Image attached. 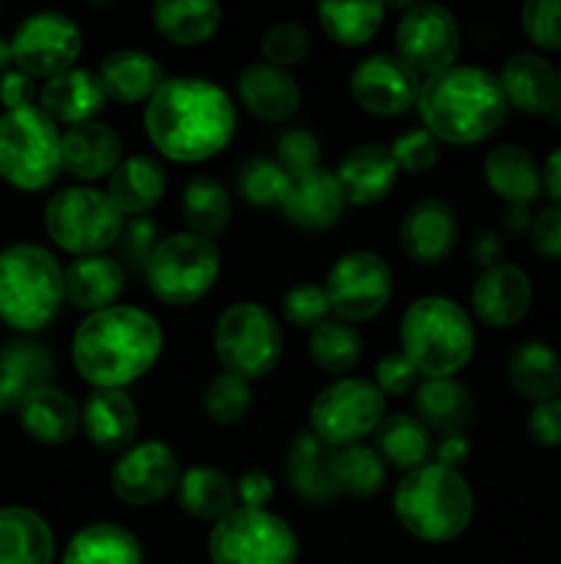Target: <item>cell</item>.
<instances>
[{"mask_svg": "<svg viewBox=\"0 0 561 564\" xmlns=\"http://www.w3.org/2000/svg\"><path fill=\"white\" fill-rule=\"evenodd\" d=\"M391 292H394L391 268L372 251L344 253L324 279L330 314H336L341 323L374 319L388 306Z\"/></svg>", "mask_w": 561, "mask_h": 564, "instance_id": "cell-13", "label": "cell"}, {"mask_svg": "<svg viewBox=\"0 0 561 564\" xmlns=\"http://www.w3.org/2000/svg\"><path fill=\"white\" fill-rule=\"evenodd\" d=\"M88 441L102 452H127L138 435V408L124 391L97 389L80 411Z\"/></svg>", "mask_w": 561, "mask_h": 564, "instance_id": "cell-27", "label": "cell"}, {"mask_svg": "<svg viewBox=\"0 0 561 564\" xmlns=\"http://www.w3.org/2000/svg\"><path fill=\"white\" fill-rule=\"evenodd\" d=\"M559 88H561V69H559Z\"/></svg>", "mask_w": 561, "mask_h": 564, "instance_id": "cell-62", "label": "cell"}, {"mask_svg": "<svg viewBox=\"0 0 561 564\" xmlns=\"http://www.w3.org/2000/svg\"><path fill=\"white\" fill-rule=\"evenodd\" d=\"M273 479H270V474L258 471V468L242 474L240 482H237V499H240L242 510H264L270 499H273Z\"/></svg>", "mask_w": 561, "mask_h": 564, "instance_id": "cell-57", "label": "cell"}, {"mask_svg": "<svg viewBox=\"0 0 561 564\" xmlns=\"http://www.w3.org/2000/svg\"><path fill=\"white\" fill-rule=\"evenodd\" d=\"M394 512L402 527L424 543L460 538L473 518V494L457 468L427 463L396 485Z\"/></svg>", "mask_w": 561, "mask_h": 564, "instance_id": "cell-5", "label": "cell"}, {"mask_svg": "<svg viewBox=\"0 0 561 564\" xmlns=\"http://www.w3.org/2000/svg\"><path fill=\"white\" fill-rule=\"evenodd\" d=\"M504 91L498 77L479 66H449L427 77L418 94L424 130L438 141L471 147L493 135L506 119Z\"/></svg>", "mask_w": 561, "mask_h": 564, "instance_id": "cell-3", "label": "cell"}, {"mask_svg": "<svg viewBox=\"0 0 561 564\" xmlns=\"http://www.w3.org/2000/svg\"><path fill=\"white\" fill-rule=\"evenodd\" d=\"M33 97H36L33 77L25 75L22 69H11L0 77V105H3L6 110L31 108Z\"/></svg>", "mask_w": 561, "mask_h": 564, "instance_id": "cell-56", "label": "cell"}, {"mask_svg": "<svg viewBox=\"0 0 561 564\" xmlns=\"http://www.w3.org/2000/svg\"><path fill=\"white\" fill-rule=\"evenodd\" d=\"M531 242L539 257L550 262H561V207L550 204L534 218L531 224Z\"/></svg>", "mask_w": 561, "mask_h": 564, "instance_id": "cell-55", "label": "cell"}, {"mask_svg": "<svg viewBox=\"0 0 561 564\" xmlns=\"http://www.w3.org/2000/svg\"><path fill=\"white\" fill-rule=\"evenodd\" d=\"M262 53L267 64L286 69V66L300 64V61L311 53V36H308V31L300 22H275V25L264 33Z\"/></svg>", "mask_w": 561, "mask_h": 564, "instance_id": "cell-47", "label": "cell"}, {"mask_svg": "<svg viewBox=\"0 0 561 564\" xmlns=\"http://www.w3.org/2000/svg\"><path fill=\"white\" fill-rule=\"evenodd\" d=\"M333 479L339 494H350L355 499H366L383 490L385 463L377 449L355 444L333 452Z\"/></svg>", "mask_w": 561, "mask_h": 564, "instance_id": "cell-43", "label": "cell"}, {"mask_svg": "<svg viewBox=\"0 0 561 564\" xmlns=\"http://www.w3.org/2000/svg\"><path fill=\"white\" fill-rule=\"evenodd\" d=\"M215 352L223 372L242 380L267 378L284 356V336L264 306L234 303L215 323Z\"/></svg>", "mask_w": 561, "mask_h": 564, "instance_id": "cell-9", "label": "cell"}, {"mask_svg": "<svg viewBox=\"0 0 561 564\" xmlns=\"http://www.w3.org/2000/svg\"><path fill=\"white\" fill-rule=\"evenodd\" d=\"M220 275V251L212 240L179 231L160 240L146 264V281L154 297L168 306L201 301Z\"/></svg>", "mask_w": 561, "mask_h": 564, "instance_id": "cell-10", "label": "cell"}, {"mask_svg": "<svg viewBox=\"0 0 561 564\" xmlns=\"http://www.w3.org/2000/svg\"><path fill=\"white\" fill-rule=\"evenodd\" d=\"M377 438V455L396 471H416L427 466L432 455V430L413 416H388L374 430Z\"/></svg>", "mask_w": 561, "mask_h": 564, "instance_id": "cell-40", "label": "cell"}, {"mask_svg": "<svg viewBox=\"0 0 561 564\" xmlns=\"http://www.w3.org/2000/svg\"><path fill=\"white\" fill-rule=\"evenodd\" d=\"M457 237H460L457 213L443 198H421L407 209L399 226L402 251L424 268L449 259L457 248Z\"/></svg>", "mask_w": 561, "mask_h": 564, "instance_id": "cell-19", "label": "cell"}, {"mask_svg": "<svg viewBox=\"0 0 561 564\" xmlns=\"http://www.w3.org/2000/svg\"><path fill=\"white\" fill-rule=\"evenodd\" d=\"M116 246H119L121 257L127 259V264L146 270L154 248L160 246L157 226H154L148 218H135L132 224L124 226V231H121V240L116 242Z\"/></svg>", "mask_w": 561, "mask_h": 564, "instance_id": "cell-53", "label": "cell"}, {"mask_svg": "<svg viewBox=\"0 0 561 564\" xmlns=\"http://www.w3.org/2000/svg\"><path fill=\"white\" fill-rule=\"evenodd\" d=\"M286 477L292 490L311 505H322L339 496L333 479V449L314 433H300L286 455Z\"/></svg>", "mask_w": 561, "mask_h": 564, "instance_id": "cell-34", "label": "cell"}, {"mask_svg": "<svg viewBox=\"0 0 561 564\" xmlns=\"http://www.w3.org/2000/svg\"><path fill=\"white\" fill-rule=\"evenodd\" d=\"M11 64H14V53H11V42H6V39H0V77H3L6 72H11Z\"/></svg>", "mask_w": 561, "mask_h": 564, "instance_id": "cell-61", "label": "cell"}, {"mask_svg": "<svg viewBox=\"0 0 561 564\" xmlns=\"http://www.w3.org/2000/svg\"><path fill=\"white\" fill-rule=\"evenodd\" d=\"M108 97L99 83L97 72L88 69H66L61 75L50 77L38 91V108L55 121V124H86L97 121L99 110L105 108Z\"/></svg>", "mask_w": 561, "mask_h": 564, "instance_id": "cell-24", "label": "cell"}, {"mask_svg": "<svg viewBox=\"0 0 561 564\" xmlns=\"http://www.w3.org/2000/svg\"><path fill=\"white\" fill-rule=\"evenodd\" d=\"M55 375L53 352L33 339H16L0 350V413L20 411L38 389H47Z\"/></svg>", "mask_w": 561, "mask_h": 564, "instance_id": "cell-23", "label": "cell"}, {"mask_svg": "<svg viewBox=\"0 0 561 564\" xmlns=\"http://www.w3.org/2000/svg\"><path fill=\"white\" fill-rule=\"evenodd\" d=\"M207 551L212 564H295L297 534L273 512L237 507L215 523Z\"/></svg>", "mask_w": 561, "mask_h": 564, "instance_id": "cell-11", "label": "cell"}, {"mask_svg": "<svg viewBox=\"0 0 561 564\" xmlns=\"http://www.w3.org/2000/svg\"><path fill=\"white\" fill-rule=\"evenodd\" d=\"M341 191L346 202L355 207H372L388 198V193L396 187L399 180V165H396L391 147L380 143H363L346 152L336 169Z\"/></svg>", "mask_w": 561, "mask_h": 564, "instance_id": "cell-21", "label": "cell"}, {"mask_svg": "<svg viewBox=\"0 0 561 564\" xmlns=\"http://www.w3.org/2000/svg\"><path fill=\"white\" fill-rule=\"evenodd\" d=\"M163 352V330L138 306H110L77 325L72 361L94 389H124L148 372Z\"/></svg>", "mask_w": 561, "mask_h": 564, "instance_id": "cell-2", "label": "cell"}, {"mask_svg": "<svg viewBox=\"0 0 561 564\" xmlns=\"http://www.w3.org/2000/svg\"><path fill=\"white\" fill-rule=\"evenodd\" d=\"M391 154H394L399 171H410V174H421L429 171L440 158V141L424 127L407 130L391 143Z\"/></svg>", "mask_w": 561, "mask_h": 564, "instance_id": "cell-49", "label": "cell"}, {"mask_svg": "<svg viewBox=\"0 0 561 564\" xmlns=\"http://www.w3.org/2000/svg\"><path fill=\"white\" fill-rule=\"evenodd\" d=\"M64 303V270L38 246L0 251V319L16 330H42Z\"/></svg>", "mask_w": 561, "mask_h": 564, "instance_id": "cell-6", "label": "cell"}, {"mask_svg": "<svg viewBox=\"0 0 561 564\" xmlns=\"http://www.w3.org/2000/svg\"><path fill=\"white\" fill-rule=\"evenodd\" d=\"M292 176L278 165V160L253 158L237 174V191L251 207H284L289 196Z\"/></svg>", "mask_w": 561, "mask_h": 564, "instance_id": "cell-45", "label": "cell"}, {"mask_svg": "<svg viewBox=\"0 0 561 564\" xmlns=\"http://www.w3.org/2000/svg\"><path fill=\"white\" fill-rule=\"evenodd\" d=\"M124 290V268L113 257H80L64 270V301L80 312H102L116 306Z\"/></svg>", "mask_w": 561, "mask_h": 564, "instance_id": "cell-29", "label": "cell"}, {"mask_svg": "<svg viewBox=\"0 0 561 564\" xmlns=\"http://www.w3.org/2000/svg\"><path fill=\"white\" fill-rule=\"evenodd\" d=\"M148 141L174 163H204L231 143L237 110L218 83L170 77L148 99L143 113Z\"/></svg>", "mask_w": 561, "mask_h": 564, "instance_id": "cell-1", "label": "cell"}, {"mask_svg": "<svg viewBox=\"0 0 561 564\" xmlns=\"http://www.w3.org/2000/svg\"><path fill=\"white\" fill-rule=\"evenodd\" d=\"M44 226L55 246L80 257H99L121 240L124 215L108 193L94 187H66L50 198Z\"/></svg>", "mask_w": 561, "mask_h": 564, "instance_id": "cell-8", "label": "cell"}, {"mask_svg": "<svg viewBox=\"0 0 561 564\" xmlns=\"http://www.w3.org/2000/svg\"><path fill=\"white\" fill-rule=\"evenodd\" d=\"M275 152H278V165L292 180L319 169V141L308 130L284 132Z\"/></svg>", "mask_w": 561, "mask_h": 564, "instance_id": "cell-51", "label": "cell"}, {"mask_svg": "<svg viewBox=\"0 0 561 564\" xmlns=\"http://www.w3.org/2000/svg\"><path fill=\"white\" fill-rule=\"evenodd\" d=\"M468 455H471V444H468L465 435L451 433L446 435V438L440 441L438 449H435V463H440V466L446 468H457L468 460Z\"/></svg>", "mask_w": 561, "mask_h": 564, "instance_id": "cell-58", "label": "cell"}, {"mask_svg": "<svg viewBox=\"0 0 561 564\" xmlns=\"http://www.w3.org/2000/svg\"><path fill=\"white\" fill-rule=\"evenodd\" d=\"M179 457L163 441L130 446L110 471V488L132 507H148L170 496L179 485Z\"/></svg>", "mask_w": 561, "mask_h": 564, "instance_id": "cell-16", "label": "cell"}, {"mask_svg": "<svg viewBox=\"0 0 561 564\" xmlns=\"http://www.w3.org/2000/svg\"><path fill=\"white\" fill-rule=\"evenodd\" d=\"M501 91L506 105L526 116H548L561 108L559 72L542 55L517 53L501 66Z\"/></svg>", "mask_w": 561, "mask_h": 564, "instance_id": "cell-20", "label": "cell"}, {"mask_svg": "<svg viewBox=\"0 0 561 564\" xmlns=\"http://www.w3.org/2000/svg\"><path fill=\"white\" fill-rule=\"evenodd\" d=\"M534 301L531 279L517 264L501 262L482 270L471 290V308L490 328H512L528 314Z\"/></svg>", "mask_w": 561, "mask_h": 564, "instance_id": "cell-18", "label": "cell"}, {"mask_svg": "<svg viewBox=\"0 0 561 564\" xmlns=\"http://www.w3.org/2000/svg\"><path fill=\"white\" fill-rule=\"evenodd\" d=\"M55 538L50 523L28 507L0 510V564H53Z\"/></svg>", "mask_w": 561, "mask_h": 564, "instance_id": "cell-33", "label": "cell"}, {"mask_svg": "<svg viewBox=\"0 0 561 564\" xmlns=\"http://www.w3.org/2000/svg\"><path fill=\"white\" fill-rule=\"evenodd\" d=\"M97 77L105 97L121 105L148 102L165 83L160 61L143 50H116L99 64Z\"/></svg>", "mask_w": 561, "mask_h": 564, "instance_id": "cell-28", "label": "cell"}, {"mask_svg": "<svg viewBox=\"0 0 561 564\" xmlns=\"http://www.w3.org/2000/svg\"><path fill=\"white\" fill-rule=\"evenodd\" d=\"M501 257H504V246H501L498 237L493 231H484L473 240V259L484 264V270L493 268V264H501Z\"/></svg>", "mask_w": 561, "mask_h": 564, "instance_id": "cell-59", "label": "cell"}, {"mask_svg": "<svg viewBox=\"0 0 561 564\" xmlns=\"http://www.w3.org/2000/svg\"><path fill=\"white\" fill-rule=\"evenodd\" d=\"M484 180L495 196L520 209L537 202L542 193V169L531 152L515 143H501L484 158Z\"/></svg>", "mask_w": 561, "mask_h": 564, "instance_id": "cell-30", "label": "cell"}, {"mask_svg": "<svg viewBox=\"0 0 561 564\" xmlns=\"http://www.w3.org/2000/svg\"><path fill=\"white\" fill-rule=\"evenodd\" d=\"M176 501L187 516L218 523L237 510V485L218 468H187L176 485Z\"/></svg>", "mask_w": 561, "mask_h": 564, "instance_id": "cell-37", "label": "cell"}, {"mask_svg": "<svg viewBox=\"0 0 561 564\" xmlns=\"http://www.w3.org/2000/svg\"><path fill=\"white\" fill-rule=\"evenodd\" d=\"M528 435L537 446L556 449L561 446V397L537 402L528 416Z\"/></svg>", "mask_w": 561, "mask_h": 564, "instance_id": "cell-54", "label": "cell"}, {"mask_svg": "<svg viewBox=\"0 0 561 564\" xmlns=\"http://www.w3.org/2000/svg\"><path fill=\"white\" fill-rule=\"evenodd\" d=\"M421 375L413 369V364L407 361L402 352H388L377 361L374 367V386L383 391L385 397H405L416 389V380Z\"/></svg>", "mask_w": 561, "mask_h": 564, "instance_id": "cell-52", "label": "cell"}, {"mask_svg": "<svg viewBox=\"0 0 561 564\" xmlns=\"http://www.w3.org/2000/svg\"><path fill=\"white\" fill-rule=\"evenodd\" d=\"M542 187L553 204L561 207V147L550 152V158L544 160V169H542Z\"/></svg>", "mask_w": 561, "mask_h": 564, "instance_id": "cell-60", "label": "cell"}, {"mask_svg": "<svg viewBox=\"0 0 561 564\" xmlns=\"http://www.w3.org/2000/svg\"><path fill=\"white\" fill-rule=\"evenodd\" d=\"M512 389L534 405L553 400L561 394V358L559 352L542 341H522L515 347L506 364Z\"/></svg>", "mask_w": 561, "mask_h": 564, "instance_id": "cell-35", "label": "cell"}, {"mask_svg": "<svg viewBox=\"0 0 561 564\" xmlns=\"http://www.w3.org/2000/svg\"><path fill=\"white\" fill-rule=\"evenodd\" d=\"M237 91L242 105L264 121H286L300 108V86L295 77L289 75V69H280L267 61L248 64L237 77Z\"/></svg>", "mask_w": 561, "mask_h": 564, "instance_id": "cell-26", "label": "cell"}, {"mask_svg": "<svg viewBox=\"0 0 561 564\" xmlns=\"http://www.w3.org/2000/svg\"><path fill=\"white\" fill-rule=\"evenodd\" d=\"M121 163L119 132L102 121L69 127L61 135V169L82 182H97L113 174Z\"/></svg>", "mask_w": 561, "mask_h": 564, "instance_id": "cell-22", "label": "cell"}, {"mask_svg": "<svg viewBox=\"0 0 561 564\" xmlns=\"http://www.w3.org/2000/svg\"><path fill=\"white\" fill-rule=\"evenodd\" d=\"M223 11L212 0H157L152 6V22L168 42L193 47L215 36Z\"/></svg>", "mask_w": 561, "mask_h": 564, "instance_id": "cell-36", "label": "cell"}, {"mask_svg": "<svg viewBox=\"0 0 561 564\" xmlns=\"http://www.w3.org/2000/svg\"><path fill=\"white\" fill-rule=\"evenodd\" d=\"M402 356L424 380L451 378L471 361L476 330L460 303L440 295L410 303L399 325Z\"/></svg>", "mask_w": 561, "mask_h": 564, "instance_id": "cell-4", "label": "cell"}, {"mask_svg": "<svg viewBox=\"0 0 561 564\" xmlns=\"http://www.w3.org/2000/svg\"><path fill=\"white\" fill-rule=\"evenodd\" d=\"M182 218H185L187 231L215 240L229 229V191L209 176H196V180L187 182L185 193H182Z\"/></svg>", "mask_w": 561, "mask_h": 564, "instance_id": "cell-41", "label": "cell"}, {"mask_svg": "<svg viewBox=\"0 0 561 564\" xmlns=\"http://www.w3.org/2000/svg\"><path fill=\"white\" fill-rule=\"evenodd\" d=\"M520 20L537 47L561 50V0H531L522 6Z\"/></svg>", "mask_w": 561, "mask_h": 564, "instance_id": "cell-50", "label": "cell"}, {"mask_svg": "<svg viewBox=\"0 0 561 564\" xmlns=\"http://www.w3.org/2000/svg\"><path fill=\"white\" fill-rule=\"evenodd\" d=\"M82 50V33L72 17L42 11L20 22L11 36L14 64L31 77H50L72 69Z\"/></svg>", "mask_w": 561, "mask_h": 564, "instance_id": "cell-15", "label": "cell"}, {"mask_svg": "<svg viewBox=\"0 0 561 564\" xmlns=\"http://www.w3.org/2000/svg\"><path fill=\"white\" fill-rule=\"evenodd\" d=\"M416 411L429 430L443 435L462 433L473 419V397L468 386L454 378L424 380L416 386Z\"/></svg>", "mask_w": 561, "mask_h": 564, "instance_id": "cell-38", "label": "cell"}, {"mask_svg": "<svg viewBox=\"0 0 561 564\" xmlns=\"http://www.w3.org/2000/svg\"><path fill=\"white\" fill-rule=\"evenodd\" d=\"M383 3H319L317 20L322 31L341 47H361L380 31Z\"/></svg>", "mask_w": 561, "mask_h": 564, "instance_id": "cell-42", "label": "cell"}, {"mask_svg": "<svg viewBox=\"0 0 561 564\" xmlns=\"http://www.w3.org/2000/svg\"><path fill=\"white\" fill-rule=\"evenodd\" d=\"M64 564H143V549L119 523H91L69 540Z\"/></svg>", "mask_w": 561, "mask_h": 564, "instance_id": "cell-39", "label": "cell"}, {"mask_svg": "<svg viewBox=\"0 0 561 564\" xmlns=\"http://www.w3.org/2000/svg\"><path fill=\"white\" fill-rule=\"evenodd\" d=\"M346 207V196L341 191L333 171L317 169L292 180L289 196L284 202V215L292 226L306 231L330 229L341 218Z\"/></svg>", "mask_w": 561, "mask_h": 564, "instance_id": "cell-25", "label": "cell"}, {"mask_svg": "<svg viewBox=\"0 0 561 564\" xmlns=\"http://www.w3.org/2000/svg\"><path fill=\"white\" fill-rule=\"evenodd\" d=\"M280 312L289 319L295 328H319L322 323H328L330 303L324 295V286L319 284H297L280 297Z\"/></svg>", "mask_w": 561, "mask_h": 564, "instance_id": "cell-48", "label": "cell"}, {"mask_svg": "<svg viewBox=\"0 0 561 564\" xmlns=\"http://www.w3.org/2000/svg\"><path fill=\"white\" fill-rule=\"evenodd\" d=\"M460 53V25L454 14L438 3L407 6L396 25V55L416 75H438L454 66Z\"/></svg>", "mask_w": 561, "mask_h": 564, "instance_id": "cell-14", "label": "cell"}, {"mask_svg": "<svg viewBox=\"0 0 561 564\" xmlns=\"http://www.w3.org/2000/svg\"><path fill=\"white\" fill-rule=\"evenodd\" d=\"M311 433L330 449L361 444L385 419V394L366 378H341L311 402Z\"/></svg>", "mask_w": 561, "mask_h": 564, "instance_id": "cell-12", "label": "cell"}, {"mask_svg": "<svg viewBox=\"0 0 561 564\" xmlns=\"http://www.w3.org/2000/svg\"><path fill=\"white\" fill-rule=\"evenodd\" d=\"M251 383L229 372L215 375L201 397L204 413H207L215 424L242 422V419L248 416V411H251Z\"/></svg>", "mask_w": 561, "mask_h": 564, "instance_id": "cell-46", "label": "cell"}, {"mask_svg": "<svg viewBox=\"0 0 561 564\" xmlns=\"http://www.w3.org/2000/svg\"><path fill=\"white\" fill-rule=\"evenodd\" d=\"M352 99L372 116H402L418 105L421 80L399 55L363 58L350 77Z\"/></svg>", "mask_w": 561, "mask_h": 564, "instance_id": "cell-17", "label": "cell"}, {"mask_svg": "<svg viewBox=\"0 0 561 564\" xmlns=\"http://www.w3.org/2000/svg\"><path fill=\"white\" fill-rule=\"evenodd\" d=\"M165 169L148 154H132V158L121 160L119 169L110 174L108 196L121 215H135L143 218L148 209L157 207L165 196Z\"/></svg>", "mask_w": 561, "mask_h": 564, "instance_id": "cell-32", "label": "cell"}, {"mask_svg": "<svg viewBox=\"0 0 561 564\" xmlns=\"http://www.w3.org/2000/svg\"><path fill=\"white\" fill-rule=\"evenodd\" d=\"M20 424L36 444L64 446L75 438L82 419L80 408L66 391L47 386L22 402Z\"/></svg>", "mask_w": 561, "mask_h": 564, "instance_id": "cell-31", "label": "cell"}, {"mask_svg": "<svg viewBox=\"0 0 561 564\" xmlns=\"http://www.w3.org/2000/svg\"><path fill=\"white\" fill-rule=\"evenodd\" d=\"M308 352L314 364L330 375H346L361 361V336L350 323L328 319L308 336Z\"/></svg>", "mask_w": 561, "mask_h": 564, "instance_id": "cell-44", "label": "cell"}, {"mask_svg": "<svg viewBox=\"0 0 561 564\" xmlns=\"http://www.w3.org/2000/svg\"><path fill=\"white\" fill-rule=\"evenodd\" d=\"M61 174L58 124L38 105L0 116V176L20 191H44Z\"/></svg>", "mask_w": 561, "mask_h": 564, "instance_id": "cell-7", "label": "cell"}]
</instances>
